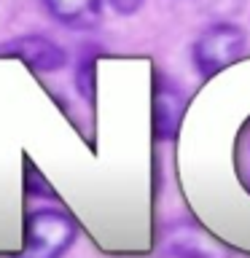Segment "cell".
Here are the masks:
<instances>
[{
  "mask_svg": "<svg viewBox=\"0 0 250 258\" xmlns=\"http://www.w3.org/2000/svg\"><path fill=\"white\" fill-rule=\"evenodd\" d=\"M108 3L113 6V11H116V14H121V16H132V14H137V11L143 8L145 0H108Z\"/></svg>",
  "mask_w": 250,
  "mask_h": 258,
  "instance_id": "6",
  "label": "cell"
},
{
  "mask_svg": "<svg viewBox=\"0 0 250 258\" xmlns=\"http://www.w3.org/2000/svg\"><path fill=\"white\" fill-rule=\"evenodd\" d=\"M46 11L70 30H94L102 22L105 0H43Z\"/></svg>",
  "mask_w": 250,
  "mask_h": 258,
  "instance_id": "4",
  "label": "cell"
},
{
  "mask_svg": "<svg viewBox=\"0 0 250 258\" xmlns=\"http://www.w3.org/2000/svg\"><path fill=\"white\" fill-rule=\"evenodd\" d=\"M78 237L76 221L54 207L35 210L24 218V247L16 258H62Z\"/></svg>",
  "mask_w": 250,
  "mask_h": 258,
  "instance_id": "1",
  "label": "cell"
},
{
  "mask_svg": "<svg viewBox=\"0 0 250 258\" xmlns=\"http://www.w3.org/2000/svg\"><path fill=\"white\" fill-rule=\"evenodd\" d=\"M0 56H16V59H22L27 68L38 73H54L68 64L65 48L43 35H22L14 40H6V43H0Z\"/></svg>",
  "mask_w": 250,
  "mask_h": 258,
  "instance_id": "3",
  "label": "cell"
},
{
  "mask_svg": "<svg viewBox=\"0 0 250 258\" xmlns=\"http://www.w3.org/2000/svg\"><path fill=\"white\" fill-rule=\"evenodd\" d=\"M245 137H247V143H250V121H247V126H245Z\"/></svg>",
  "mask_w": 250,
  "mask_h": 258,
  "instance_id": "7",
  "label": "cell"
},
{
  "mask_svg": "<svg viewBox=\"0 0 250 258\" xmlns=\"http://www.w3.org/2000/svg\"><path fill=\"white\" fill-rule=\"evenodd\" d=\"M169 253L175 258H226V250L202 231L180 229L169 237Z\"/></svg>",
  "mask_w": 250,
  "mask_h": 258,
  "instance_id": "5",
  "label": "cell"
},
{
  "mask_svg": "<svg viewBox=\"0 0 250 258\" xmlns=\"http://www.w3.org/2000/svg\"><path fill=\"white\" fill-rule=\"evenodd\" d=\"M247 32L234 22H215L199 32V38L191 46V62L202 78H210L215 73L226 70L245 54Z\"/></svg>",
  "mask_w": 250,
  "mask_h": 258,
  "instance_id": "2",
  "label": "cell"
}]
</instances>
